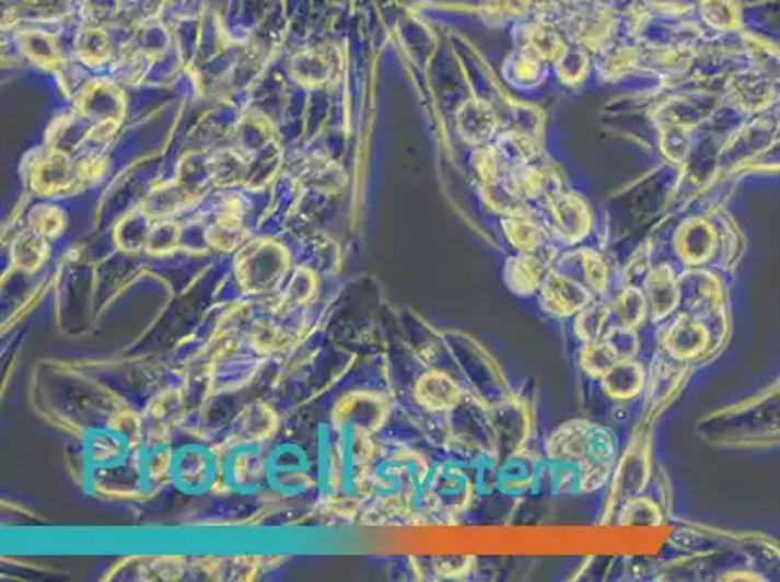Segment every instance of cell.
Instances as JSON below:
<instances>
[{
	"label": "cell",
	"mask_w": 780,
	"mask_h": 582,
	"mask_svg": "<svg viewBox=\"0 0 780 582\" xmlns=\"http://www.w3.org/2000/svg\"><path fill=\"white\" fill-rule=\"evenodd\" d=\"M16 253L20 266H24L26 270H35V268L44 265V260L47 258V245L35 235V237H27V240L22 241L20 248H16Z\"/></svg>",
	"instance_id": "cell-1"
}]
</instances>
